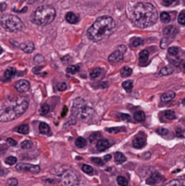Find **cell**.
Listing matches in <instances>:
<instances>
[{
  "label": "cell",
  "mask_w": 185,
  "mask_h": 186,
  "mask_svg": "<svg viewBox=\"0 0 185 186\" xmlns=\"http://www.w3.org/2000/svg\"><path fill=\"white\" fill-rule=\"evenodd\" d=\"M70 59H71V58H70V56H69V55H65L64 57H63V58H62V61H63L64 63L67 64V63H68V61H67V60H70Z\"/></svg>",
  "instance_id": "obj_55"
},
{
  "label": "cell",
  "mask_w": 185,
  "mask_h": 186,
  "mask_svg": "<svg viewBox=\"0 0 185 186\" xmlns=\"http://www.w3.org/2000/svg\"><path fill=\"white\" fill-rule=\"evenodd\" d=\"M178 23L182 25H185V13H181L178 16Z\"/></svg>",
  "instance_id": "obj_44"
},
{
  "label": "cell",
  "mask_w": 185,
  "mask_h": 186,
  "mask_svg": "<svg viewBox=\"0 0 185 186\" xmlns=\"http://www.w3.org/2000/svg\"><path fill=\"white\" fill-rule=\"evenodd\" d=\"M132 73H133V70H132L130 67L125 66V67H124V68L122 69V71H121V75H122V77H128V76H130V75H132Z\"/></svg>",
  "instance_id": "obj_32"
},
{
  "label": "cell",
  "mask_w": 185,
  "mask_h": 186,
  "mask_svg": "<svg viewBox=\"0 0 185 186\" xmlns=\"http://www.w3.org/2000/svg\"><path fill=\"white\" fill-rule=\"evenodd\" d=\"M115 25L116 24L113 17L109 15L100 16L88 28L87 37L94 42H99L110 36L114 31Z\"/></svg>",
  "instance_id": "obj_3"
},
{
  "label": "cell",
  "mask_w": 185,
  "mask_h": 186,
  "mask_svg": "<svg viewBox=\"0 0 185 186\" xmlns=\"http://www.w3.org/2000/svg\"><path fill=\"white\" fill-rule=\"evenodd\" d=\"M102 73H103V69L102 68H95V69H94L90 73V77L92 79H96V78H98L102 75Z\"/></svg>",
  "instance_id": "obj_27"
},
{
  "label": "cell",
  "mask_w": 185,
  "mask_h": 186,
  "mask_svg": "<svg viewBox=\"0 0 185 186\" xmlns=\"http://www.w3.org/2000/svg\"><path fill=\"white\" fill-rule=\"evenodd\" d=\"M117 184L120 186L128 185V180L124 176H118L117 177Z\"/></svg>",
  "instance_id": "obj_38"
},
{
  "label": "cell",
  "mask_w": 185,
  "mask_h": 186,
  "mask_svg": "<svg viewBox=\"0 0 185 186\" xmlns=\"http://www.w3.org/2000/svg\"><path fill=\"white\" fill-rule=\"evenodd\" d=\"M111 158H112V156H111L110 154H107V155H105V156L104 157V162H109V161L111 160Z\"/></svg>",
  "instance_id": "obj_57"
},
{
  "label": "cell",
  "mask_w": 185,
  "mask_h": 186,
  "mask_svg": "<svg viewBox=\"0 0 185 186\" xmlns=\"http://www.w3.org/2000/svg\"><path fill=\"white\" fill-rule=\"evenodd\" d=\"M99 133H95V134H94V135H92L91 136H90V142L92 143V142H94L95 141V139L97 138V135H98Z\"/></svg>",
  "instance_id": "obj_52"
},
{
  "label": "cell",
  "mask_w": 185,
  "mask_h": 186,
  "mask_svg": "<svg viewBox=\"0 0 185 186\" xmlns=\"http://www.w3.org/2000/svg\"><path fill=\"white\" fill-rule=\"evenodd\" d=\"M158 20V12L150 3H137L132 13V21L134 25L145 28L154 25Z\"/></svg>",
  "instance_id": "obj_2"
},
{
  "label": "cell",
  "mask_w": 185,
  "mask_h": 186,
  "mask_svg": "<svg viewBox=\"0 0 185 186\" xmlns=\"http://www.w3.org/2000/svg\"><path fill=\"white\" fill-rule=\"evenodd\" d=\"M164 115L168 120H174L176 118V115H175L174 111H173V110H166L164 113Z\"/></svg>",
  "instance_id": "obj_29"
},
{
  "label": "cell",
  "mask_w": 185,
  "mask_h": 186,
  "mask_svg": "<svg viewBox=\"0 0 185 186\" xmlns=\"http://www.w3.org/2000/svg\"><path fill=\"white\" fill-rule=\"evenodd\" d=\"M164 35H168V36H174V35L178 33V30H177V28H176L175 26H173V25H169V26H167V27L164 28Z\"/></svg>",
  "instance_id": "obj_19"
},
{
  "label": "cell",
  "mask_w": 185,
  "mask_h": 186,
  "mask_svg": "<svg viewBox=\"0 0 185 186\" xmlns=\"http://www.w3.org/2000/svg\"><path fill=\"white\" fill-rule=\"evenodd\" d=\"M29 100L25 96H13L0 104V122H10L26 112Z\"/></svg>",
  "instance_id": "obj_1"
},
{
  "label": "cell",
  "mask_w": 185,
  "mask_h": 186,
  "mask_svg": "<svg viewBox=\"0 0 185 186\" xmlns=\"http://www.w3.org/2000/svg\"><path fill=\"white\" fill-rule=\"evenodd\" d=\"M174 97H175V93L170 91V92L164 93V94L161 96V99H162V101H163L164 103H169V102H171Z\"/></svg>",
  "instance_id": "obj_17"
},
{
  "label": "cell",
  "mask_w": 185,
  "mask_h": 186,
  "mask_svg": "<svg viewBox=\"0 0 185 186\" xmlns=\"http://www.w3.org/2000/svg\"><path fill=\"white\" fill-rule=\"evenodd\" d=\"M66 84L65 83H60V84H58V85H57V89L59 90V91H64L65 89H66Z\"/></svg>",
  "instance_id": "obj_49"
},
{
  "label": "cell",
  "mask_w": 185,
  "mask_h": 186,
  "mask_svg": "<svg viewBox=\"0 0 185 186\" xmlns=\"http://www.w3.org/2000/svg\"><path fill=\"white\" fill-rule=\"evenodd\" d=\"M3 51H4V50H3V48H2V47L0 46V55H1L2 53H3Z\"/></svg>",
  "instance_id": "obj_58"
},
{
  "label": "cell",
  "mask_w": 185,
  "mask_h": 186,
  "mask_svg": "<svg viewBox=\"0 0 185 186\" xmlns=\"http://www.w3.org/2000/svg\"><path fill=\"white\" fill-rule=\"evenodd\" d=\"M156 133L160 135H167L169 134V131L165 128H159L156 130Z\"/></svg>",
  "instance_id": "obj_45"
},
{
  "label": "cell",
  "mask_w": 185,
  "mask_h": 186,
  "mask_svg": "<svg viewBox=\"0 0 185 186\" xmlns=\"http://www.w3.org/2000/svg\"><path fill=\"white\" fill-rule=\"evenodd\" d=\"M120 118L123 121H125V122H130L131 121V116H130V115H127V114H122L120 115Z\"/></svg>",
  "instance_id": "obj_47"
},
{
  "label": "cell",
  "mask_w": 185,
  "mask_h": 186,
  "mask_svg": "<svg viewBox=\"0 0 185 186\" xmlns=\"http://www.w3.org/2000/svg\"><path fill=\"white\" fill-rule=\"evenodd\" d=\"M144 45V40L141 37H134L131 40V45L133 47H138Z\"/></svg>",
  "instance_id": "obj_23"
},
{
  "label": "cell",
  "mask_w": 185,
  "mask_h": 186,
  "mask_svg": "<svg viewBox=\"0 0 185 186\" xmlns=\"http://www.w3.org/2000/svg\"><path fill=\"white\" fill-rule=\"evenodd\" d=\"M173 73V68L170 65H167L164 68L161 69L160 71V75H168Z\"/></svg>",
  "instance_id": "obj_25"
},
{
  "label": "cell",
  "mask_w": 185,
  "mask_h": 186,
  "mask_svg": "<svg viewBox=\"0 0 185 186\" xmlns=\"http://www.w3.org/2000/svg\"><path fill=\"white\" fill-rule=\"evenodd\" d=\"M15 131L21 135H27L29 133V126L27 125H22L15 128Z\"/></svg>",
  "instance_id": "obj_21"
},
{
  "label": "cell",
  "mask_w": 185,
  "mask_h": 186,
  "mask_svg": "<svg viewBox=\"0 0 185 186\" xmlns=\"http://www.w3.org/2000/svg\"><path fill=\"white\" fill-rule=\"evenodd\" d=\"M165 186H185V180H173Z\"/></svg>",
  "instance_id": "obj_31"
},
{
  "label": "cell",
  "mask_w": 185,
  "mask_h": 186,
  "mask_svg": "<svg viewBox=\"0 0 185 186\" xmlns=\"http://www.w3.org/2000/svg\"><path fill=\"white\" fill-rule=\"evenodd\" d=\"M134 119L136 122H144V119H145V114L143 112V111H137L135 114H134Z\"/></svg>",
  "instance_id": "obj_26"
},
{
  "label": "cell",
  "mask_w": 185,
  "mask_h": 186,
  "mask_svg": "<svg viewBox=\"0 0 185 186\" xmlns=\"http://www.w3.org/2000/svg\"><path fill=\"white\" fill-rule=\"evenodd\" d=\"M6 8V4L5 3H0V11H4Z\"/></svg>",
  "instance_id": "obj_54"
},
{
  "label": "cell",
  "mask_w": 185,
  "mask_h": 186,
  "mask_svg": "<svg viewBox=\"0 0 185 186\" xmlns=\"http://www.w3.org/2000/svg\"><path fill=\"white\" fill-rule=\"evenodd\" d=\"M7 184L9 186H17L18 181L15 178H10L7 180Z\"/></svg>",
  "instance_id": "obj_46"
},
{
  "label": "cell",
  "mask_w": 185,
  "mask_h": 186,
  "mask_svg": "<svg viewBox=\"0 0 185 186\" xmlns=\"http://www.w3.org/2000/svg\"><path fill=\"white\" fill-rule=\"evenodd\" d=\"M82 170H83L84 173H85L86 174H89V175L94 174V169H93V167L90 166V165H88V164H84V165L82 166Z\"/></svg>",
  "instance_id": "obj_34"
},
{
  "label": "cell",
  "mask_w": 185,
  "mask_h": 186,
  "mask_svg": "<svg viewBox=\"0 0 185 186\" xmlns=\"http://www.w3.org/2000/svg\"><path fill=\"white\" fill-rule=\"evenodd\" d=\"M163 180H164V177H163L159 173H154V174L146 180V184H147L148 185H156V184H160Z\"/></svg>",
  "instance_id": "obj_10"
},
{
  "label": "cell",
  "mask_w": 185,
  "mask_h": 186,
  "mask_svg": "<svg viewBox=\"0 0 185 186\" xmlns=\"http://www.w3.org/2000/svg\"><path fill=\"white\" fill-rule=\"evenodd\" d=\"M114 161L117 164H124V162H126V157L120 152H117L114 154Z\"/></svg>",
  "instance_id": "obj_22"
},
{
  "label": "cell",
  "mask_w": 185,
  "mask_h": 186,
  "mask_svg": "<svg viewBox=\"0 0 185 186\" xmlns=\"http://www.w3.org/2000/svg\"><path fill=\"white\" fill-rule=\"evenodd\" d=\"M176 135L178 136V137H183V130L182 129V128H180V127H178L177 129H176Z\"/></svg>",
  "instance_id": "obj_51"
},
{
  "label": "cell",
  "mask_w": 185,
  "mask_h": 186,
  "mask_svg": "<svg viewBox=\"0 0 185 186\" xmlns=\"http://www.w3.org/2000/svg\"><path fill=\"white\" fill-rule=\"evenodd\" d=\"M33 146H34L33 143H32L31 141H29V140H25V141H24V142L21 144V147H22L23 149H25V150L31 149Z\"/></svg>",
  "instance_id": "obj_36"
},
{
  "label": "cell",
  "mask_w": 185,
  "mask_h": 186,
  "mask_svg": "<svg viewBox=\"0 0 185 186\" xmlns=\"http://www.w3.org/2000/svg\"><path fill=\"white\" fill-rule=\"evenodd\" d=\"M92 162L94 164H95L96 165H99V166H103L104 164V161L102 160L101 158H98V157H94L92 158Z\"/></svg>",
  "instance_id": "obj_41"
},
{
  "label": "cell",
  "mask_w": 185,
  "mask_h": 186,
  "mask_svg": "<svg viewBox=\"0 0 185 186\" xmlns=\"http://www.w3.org/2000/svg\"><path fill=\"white\" fill-rule=\"evenodd\" d=\"M124 59V53L122 51H120L119 49L114 51V53H112L109 57H108V61L110 63H116V62H120L121 60Z\"/></svg>",
  "instance_id": "obj_12"
},
{
  "label": "cell",
  "mask_w": 185,
  "mask_h": 186,
  "mask_svg": "<svg viewBox=\"0 0 185 186\" xmlns=\"http://www.w3.org/2000/svg\"><path fill=\"white\" fill-rule=\"evenodd\" d=\"M160 18H161L162 22L165 23V24H167L171 21V15L167 12H163L160 15Z\"/></svg>",
  "instance_id": "obj_33"
},
{
  "label": "cell",
  "mask_w": 185,
  "mask_h": 186,
  "mask_svg": "<svg viewBox=\"0 0 185 186\" xmlns=\"http://www.w3.org/2000/svg\"><path fill=\"white\" fill-rule=\"evenodd\" d=\"M183 105L185 106V99H183Z\"/></svg>",
  "instance_id": "obj_59"
},
{
  "label": "cell",
  "mask_w": 185,
  "mask_h": 186,
  "mask_svg": "<svg viewBox=\"0 0 185 186\" xmlns=\"http://www.w3.org/2000/svg\"><path fill=\"white\" fill-rule=\"evenodd\" d=\"M179 51H180V49H179V47H177V46H171V47L168 48V53H169V55H173V56H176V55L179 54Z\"/></svg>",
  "instance_id": "obj_35"
},
{
  "label": "cell",
  "mask_w": 185,
  "mask_h": 186,
  "mask_svg": "<svg viewBox=\"0 0 185 186\" xmlns=\"http://www.w3.org/2000/svg\"><path fill=\"white\" fill-rule=\"evenodd\" d=\"M169 43H170V41H169V38H167V37H164L162 40H161V47L163 48V49H165V48H167L168 47V45H169Z\"/></svg>",
  "instance_id": "obj_42"
},
{
  "label": "cell",
  "mask_w": 185,
  "mask_h": 186,
  "mask_svg": "<svg viewBox=\"0 0 185 186\" xmlns=\"http://www.w3.org/2000/svg\"><path fill=\"white\" fill-rule=\"evenodd\" d=\"M49 111H50V106H49V105H47V104L43 105H42V108H41V111H40L41 115H47V114L49 113Z\"/></svg>",
  "instance_id": "obj_39"
},
{
  "label": "cell",
  "mask_w": 185,
  "mask_h": 186,
  "mask_svg": "<svg viewBox=\"0 0 185 186\" xmlns=\"http://www.w3.org/2000/svg\"><path fill=\"white\" fill-rule=\"evenodd\" d=\"M149 59V51L148 50H143L139 54V63L141 65L145 64Z\"/></svg>",
  "instance_id": "obj_18"
},
{
  "label": "cell",
  "mask_w": 185,
  "mask_h": 186,
  "mask_svg": "<svg viewBox=\"0 0 185 186\" xmlns=\"http://www.w3.org/2000/svg\"><path fill=\"white\" fill-rule=\"evenodd\" d=\"M15 88L19 93H25L30 90V83L27 80L21 79L15 84Z\"/></svg>",
  "instance_id": "obj_9"
},
{
  "label": "cell",
  "mask_w": 185,
  "mask_h": 186,
  "mask_svg": "<svg viewBox=\"0 0 185 186\" xmlns=\"http://www.w3.org/2000/svg\"><path fill=\"white\" fill-rule=\"evenodd\" d=\"M56 15L55 9L52 5H40L35 9V11L33 14L32 19L33 22L37 25H47L51 24Z\"/></svg>",
  "instance_id": "obj_4"
},
{
  "label": "cell",
  "mask_w": 185,
  "mask_h": 186,
  "mask_svg": "<svg viewBox=\"0 0 185 186\" xmlns=\"http://www.w3.org/2000/svg\"><path fill=\"white\" fill-rule=\"evenodd\" d=\"M6 142H7V144H9L10 146H13V147H15V146H16V145H17V143H16V141H15V140H14V139H12V138H7Z\"/></svg>",
  "instance_id": "obj_48"
},
{
  "label": "cell",
  "mask_w": 185,
  "mask_h": 186,
  "mask_svg": "<svg viewBox=\"0 0 185 186\" xmlns=\"http://www.w3.org/2000/svg\"><path fill=\"white\" fill-rule=\"evenodd\" d=\"M17 75V71L15 68L14 67H9L7 68L5 73H4V76H3V81H10L12 78H14L15 75Z\"/></svg>",
  "instance_id": "obj_13"
},
{
  "label": "cell",
  "mask_w": 185,
  "mask_h": 186,
  "mask_svg": "<svg viewBox=\"0 0 185 186\" xmlns=\"http://www.w3.org/2000/svg\"><path fill=\"white\" fill-rule=\"evenodd\" d=\"M122 85H123L124 89L127 93H131L132 90H133V87H134V85H133V81H132V80L124 81Z\"/></svg>",
  "instance_id": "obj_24"
},
{
  "label": "cell",
  "mask_w": 185,
  "mask_h": 186,
  "mask_svg": "<svg viewBox=\"0 0 185 186\" xmlns=\"http://www.w3.org/2000/svg\"><path fill=\"white\" fill-rule=\"evenodd\" d=\"M16 171L23 173H31V174H38L40 172V167L38 165H34L25 163H19L15 166Z\"/></svg>",
  "instance_id": "obj_8"
},
{
  "label": "cell",
  "mask_w": 185,
  "mask_h": 186,
  "mask_svg": "<svg viewBox=\"0 0 185 186\" xmlns=\"http://www.w3.org/2000/svg\"><path fill=\"white\" fill-rule=\"evenodd\" d=\"M110 146H111V144L106 139H99L97 141V144H96V149L99 152H104V150H106Z\"/></svg>",
  "instance_id": "obj_14"
},
{
  "label": "cell",
  "mask_w": 185,
  "mask_h": 186,
  "mask_svg": "<svg viewBox=\"0 0 185 186\" xmlns=\"http://www.w3.org/2000/svg\"><path fill=\"white\" fill-rule=\"evenodd\" d=\"M39 132L42 135H51V129L49 127V125L45 123H40L39 125Z\"/></svg>",
  "instance_id": "obj_20"
},
{
  "label": "cell",
  "mask_w": 185,
  "mask_h": 186,
  "mask_svg": "<svg viewBox=\"0 0 185 186\" xmlns=\"http://www.w3.org/2000/svg\"><path fill=\"white\" fill-rule=\"evenodd\" d=\"M132 144H133L134 148H135V149H142L146 145V139L143 136L137 135L133 140Z\"/></svg>",
  "instance_id": "obj_11"
},
{
  "label": "cell",
  "mask_w": 185,
  "mask_h": 186,
  "mask_svg": "<svg viewBox=\"0 0 185 186\" xmlns=\"http://www.w3.org/2000/svg\"><path fill=\"white\" fill-rule=\"evenodd\" d=\"M61 184L62 186H82L79 175L73 170L65 171L61 174Z\"/></svg>",
  "instance_id": "obj_7"
},
{
  "label": "cell",
  "mask_w": 185,
  "mask_h": 186,
  "mask_svg": "<svg viewBox=\"0 0 185 186\" xmlns=\"http://www.w3.org/2000/svg\"><path fill=\"white\" fill-rule=\"evenodd\" d=\"M183 69H184V70H185V63H184V64H183Z\"/></svg>",
  "instance_id": "obj_60"
},
{
  "label": "cell",
  "mask_w": 185,
  "mask_h": 186,
  "mask_svg": "<svg viewBox=\"0 0 185 186\" xmlns=\"http://www.w3.org/2000/svg\"><path fill=\"white\" fill-rule=\"evenodd\" d=\"M79 69H80L79 65H70L66 68V72L68 75H75L79 71Z\"/></svg>",
  "instance_id": "obj_28"
},
{
  "label": "cell",
  "mask_w": 185,
  "mask_h": 186,
  "mask_svg": "<svg viewBox=\"0 0 185 186\" xmlns=\"http://www.w3.org/2000/svg\"><path fill=\"white\" fill-rule=\"evenodd\" d=\"M2 27L9 32H19L24 28V24L22 20L14 15H5L1 17L0 20Z\"/></svg>",
  "instance_id": "obj_6"
},
{
  "label": "cell",
  "mask_w": 185,
  "mask_h": 186,
  "mask_svg": "<svg viewBox=\"0 0 185 186\" xmlns=\"http://www.w3.org/2000/svg\"><path fill=\"white\" fill-rule=\"evenodd\" d=\"M122 129H124V128H121V127H112V128H106V132H107V133H109V134H117V133L122 132Z\"/></svg>",
  "instance_id": "obj_40"
},
{
  "label": "cell",
  "mask_w": 185,
  "mask_h": 186,
  "mask_svg": "<svg viewBox=\"0 0 185 186\" xmlns=\"http://www.w3.org/2000/svg\"><path fill=\"white\" fill-rule=\"evenodd\" d=\"M75 145L78 148H84L86 146V141L83 137H78L75 141Z\"/></svg>",
  "instance_id": "obj_30"
},
{
  "label": "cell",
  "mask_w": 185,
  "mask_h": 186,
  "mask_svg": "<svg viewBox=\"0 0 185 186\" xmlns=\"http://www.w3.org/2000/svg\"><path fill=\"white\" fill-rule=\"evenodd\" d=\"M73 115L81 120H88L94 115L93 107L83 98H76L72 108Z\"/></svg>",
  "instance_id": "obj_5"
},
{
  "label": "cell",
  "mask_w": 185,
  "mask_h": 186,
  "mask_svg": "<svg viewBox=\"0 0 185 186\" xmlns=\"http://www.w3.org/2000/svg\"><path fill=\"white\" fill-rule=\"evenodd\" d=\"M34 61H35V64L39 65V64H42V63L45 62V58H44L43 55H36L35 56V58H34Z\"/></svg>",
  "instance_id": "obj_43"
},
{
  "label": "cell",
  "mask_w": 185,
  "mask_h": 186,
  "mask_svg": "<svg viewBox=\"0 0 185 186\" xmlns=\"http://www.w3.org/2000/svg\"><path fill=\"white\" fill-rule=\"evenodd\" d=\"M22 1L27 2V3H29V4H35V3L42 2V1H44V0H22Z\"/></svg>",
  "instance_id": "obj_53"
},
{
  "label": "cell",
  "mask_w": 185,
  "mask_h": 186,
  "mask_svg": "<svg viewBox=\"0 0 185 186\" xmlns=\"http://www.w3.org/2000/svg\"><path fill=\"white\" fill-rule=\"evenodd\" d=\"M16 162H17V159H16V157H15V156H8V157L5 158V163L6 164H8V165H14V164H16Z\"/></svg>",
  "instance_id": "obj_37"
},
{
  "label": "cell",
  "mask_w": 185,
  "mask_h": 186,
  "mask_svg": "<svg viewBox=\"0 0 185 186\" xmlns=\"http://www.w3.org/2000/svg\"><path fill=\"white\" fill-rule=\"evenodd\" d=\"M67 111H68L67 107H66V106H64V109H63V112H62V116H63V117L66 115V114H67Z\"/></svg>",
  "instance_id": "obj_56"
},
{
  "label": "cell",
  "mask_w": 185,
  "mask_h": 186,
  "mask_svg": "<svg viewBox=\"0 0 185 186\" xmlns=\"http://www.w3.org/2000/svg\"><path fill=\"white\" fill-rule=\"evenodd\" d=\"M65 20L69 23V24H76L79 21V17L78 15H76L73 12H68L65 15Z\"/></svg>",
  "instance_id": "obj_16"
},
{
  "label": "cell",
  "mask_w": 185,
  "mask_h": 186,
  "mask_svg": "<svg viewBox=\"0 0 185 186\" xmlns=\"http://www.w3.org/2000/svg\"><path fill=\"white\" fill-rule=\"evenodd\" d=\"M20 48L26 54H31L34 50H35V45L32 43V42H27V43H24V44H21L20 45Z\"/></svg>",
  "instance_id": "obj_15"
},
{
  "label": "cell",
  "mask_w": 185,
  "mask_h": 186,
  "mask_svg": "<svg viewBox=\"0 0 185 186\" xmlns=\"http://www.w3.org/2000/svg\"><path fill=\"white\" fill-rule=\"evenodd\" d=\"M175 2V0H163V5L165 6H170Z\"/></svg>",
  "instance_id": "obj_50"
}]
</instances>
